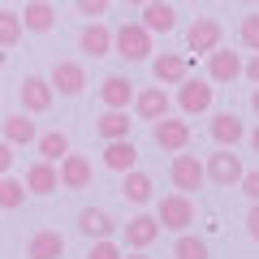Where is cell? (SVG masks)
Instances as JSON below:
<instances>
[{"label": "cell", "mask_w": 259, "mask_h": 259, "mask_svg": "<svg viewBox=\"0 0 259 259\" xmlns=\"http://www.w3.org/2000/svg\"><path fill=\"white\" fill-rule=\"evenodd\" d=\"M207 130H212V139L221 143V147H238V143L246 139V121L233 117V112H216Z\"/></svg>", "instance_id": "9a60e30c"}, {"label": "cell", "mask_w": 259, "mask_h": 259, "mask_svg": "<svg viewBox=\"0 0 259 259\" xmlns=\"http://www.w3.org/2000/svg\"><path fill=\"white\" fill-rule=\"evenodd\" d=\"M130 104H134V112H139L143 121H160V117H168V104L173 100H168L164 87H147V91H134Z\"/></svg>", "instance_id": "7c38bea8"}, {"label": "cell", "mask_w": 259, "mask_h": 259, "mask_svg": "<svg viewBox=\"0 0 259 259\" xmlns=\"http://www.w3.org/2000/svg\"><path fill=\"white\" fill-rule=\"evenodd\" d=\"M74 5H78V13H82V18H104L112 0H74Z\"/></svg>", "instance_id": "d6a6232c"}, {"label": "cell", "mask_w": 259, "mask_h": 259, "mask_svg": "<svg viewBox=\"0 0 259 259\" xmlns=\"http://www.w3.org/2000/svg\"><path fill=\"white\" fill-rule=\"evenodd\" d=\"M125 5H134V9H143V5H147V0H125Z\"/></svg>", "instance_id": "ab89813d"}, {"label": "cell", "mask_w": 259, "mask_h": 259, "mask_svg": "<svg viewBox=\"0 0 259 259\" xmlns=\"http://www.w3.org/2000/svg\"><path fill=\"white\" fill-rule=\"evenodd\" d=\"M143 26H147L151 35H168V30L177 26V9L164 5V0H147V5H143Z\"/></svg>", "instance_id": "ac0fdd59"}, {"label": "cell", "mask_w": 259, "mask_h": 259, "mask_svg": "<svg viewBox=\"0 0 259 259\" xmlns=\"http://www.w3.org/2000/svg\"><path fill=\"white\" fill-rule=\"evenodd\" d=\"M242 78H246V82H259V61H246V65H242Z\"/></svg>", "instance_id": "d590c367"}, {"label": "cell", "mask_w": 259, "mask_h": 259, "mask_svg": "<svg viewBox=\"0 0 259 259\" xmlns=\"http://www.w3.org/2000/svg\"><path fill=\"white\" fill-rule=\"evenodd\" d=\"M112 52H117L121 61H130V65L147 61V56H151V30L143 26V22H125V26H117V30H112Z\"/></svg>", "instance_id": "6da1fadb"}, {"label": "cell", "mask_w": 259, "mask_h": 259, "mask_svg": "<svg viewBox=\"0 0 259 259\" xmlns=\"http://www.w3.org/2000/svg\"><path fill=\"white\" fill-rule=\"evenodd\" d=\"M78 48H82L87 56H108V52H112V30L104 26L100 18H95L91 26H87L82 35H78Z\"/></svg>", "instance_id": "d4e9b609"}, {"label": "cell", "mask_w": 259, "mask_h": 259, "mask_svg": "<svg viewBox=\"0 0 259 259\" xmlns=\"http://www.w3.org/2000/svg\"><path fill=\"white\" fill-rule=\"evenodd\" d=\"M168 177H173V186H177L182 194H194L199 186L207 182V177H203V160H199V156H173Z\"/></svg>", "instance_id": "9c48e42d"}, {"label": "cell", "mask_w": 259, "mask_h": 259, "mask_svg": "<svg viewBox=\"0 0 259 259\" xmlns=\"http://www.w3.org/2000/svg\"><path fill=\"white\" fill-rule=\"evenodd\" d=\"M151 74H156L160 87H177L186 74H190V56H182V52H164V56H156V61H151Z\"/></svg>", "instance_id": "4fadbf2b"}, {"label": "cell", "mask_w": 259, "mask_h": 259, "mask_svg": "<svg viewBox=\"0 0 259 259\" xmlns=\"http://www.w3.org/2000/svg\"><path fill=\"white\" fill-rule=\"evenodd\" d=\"M26 259H65V238L56 229H39L26 242Z\"/></svg>", "instance_id": "d6986e66"}, {"label": "cell", "mask_w": 259, "mask_h": 259, "mask_svg": "<svg viewBox=\"0 0 259 259\" xmlns=\"http://www.w3.org/2000/svg\"><path fill=\"white\" fill-rule=\"evenodd\" d=\"M151 139H156L160 151H186V143H190V121L160 117V121H151Z\"/></svg>", "instance_id": "5b68a950"}, {"label": "cell", "mask_w": 259, "mask_h": 259, "mask_svg": "<svg viewBox=\"0 0 259 259\" xmlns=\"http://www.w3.org/2000/svg\"><path fill=\"white\" fill-rule=\"evenodd\" d=\"M212 100H216V87L207 82V78H190V74H186L182 82H177V104H182L186 117H203V112H212Z\"/></svg>", "instance_id": "7a4b0ae2"}, {"label": "cell", "mask_w": 259, "mask_h": 259, "mask_svg": "<svg viewBox=\"0 0 259 259\" xmlns=\"http://www.w3.org/2000/svg\"><path fill=\"white\" fill-rule=\"evenodd\" d=\"M22 22H18V13L13 9H0V48H18L22 44Z\"/></svg>", "instance_id": "f546056e"}, {"label": "cell", "mask_w": 259, "mask_h": 259, "mask_svg": "<svg viewBox=\"0 0 259 259\" xmlns=\"http://www.w3.org/2000/svg\"><path fill=\"white\" fill-rule=\"evenodd\" d=\"M130 112L125 108H104V117L95 121V134H100L104 143H112V139H130Z\"/></svg>", "instance_id": "7402d4cb"}, {"label": "cell", "mask_w": 259, "mask_h": 259, "mask_svg": "<svg viewBox=\"0 0 259 259\" xmlns=\"http://www.w3.org/2000/svg\"><path fill=\"white\" fill-rule=\"evenodd\" d=\"M156 221H160V229H190L194 225V203H190V194H164L160 199V207H156Z\"/></svg>", "instance_id": "3957f363"}, {"label": "cell", "mask_w": 259, "mask_h": 259, "mask_svg": "<svg viewBox=\"0 0 259 259\" xmlns=\"http://www.w3.org/2000/svg\"><path fill=\"white\" fill-rule=\"evenodd\" d=\"M87 259H121V246H117V242H108V238H95L91 250H87Z\"/></svg>", "instance_id": "4dcf8cb0"}, {"label": "cell", "mask_w": 259, "mask_h": 259, "mask_svg": "<svg viewBox=\"0 0 259 259\" xmlns=\"http://www.w3.org/2000/svg\"><path fill=\"white\" fill-rule=\"evenodd\" d=\"M216 44H221V22L216 18H194L190 26H186V52L207 56Z\"/></svg>", "instance_id": "ba28073f"}, {"label": "cell", "mask_w": 259, "mask_h": 259, "mask_svg": "<svg viewBox=\"0 0 259 259\" xmlns=\"http://www.w3.org/2000/svg\"><path fill=\"white\" fill-rule=\"evenodd\" d=\"M56 164H61V168H56V177H61L65 190H87V186H91V177H95L91 160H87V156H74V151H65Z\"/></svg>", "instance_id": "8992f818"}, {"label": "cell", "mask_w": 259, "mask_h": 259, "mask_svg": "<svg viewBox=\"0 0 259 259\" xmlns=\"http://www.w3.org/2000/svg\"><path fill=\"white\" fill-rule=\"evenodd\" d=\"M130 100H134V82H130V78L112 74V78L100 82V104L104 108H130Z\"/></svg>", "instance_id": "ffe728a7"}, {"label": "cell", "mask_w": 259, "mask_h": 259, "mask_svg": "<svg viewBox=\"0 0 259 259\" xmlns=\"http://www.w3.org/2000/svg\"><path fill=\"white\" fill-rule=\"evenodd\" d=\"M121 259H147V255H143V250H134V255H121Z\"/></svg>", "instance_id": "f35d334b"}, {"label": "cell", "mask_w": 259, "mask_h": 259, "mask_svg": "<svg viewBox=\"0 0 259 259\" xmlns=\"http://www.w3.org/2000/svg\"><path fill=\"white\" fill-rule=\"evenodd\" d=\"M5 61H9V48H0V69H5Z\"/></svg>", "instance_id": "74e56055"}, {"label": "cell", "mask_w": 259, "mask_h": 259, "mask_svg": "<svg viewBox=\"0 0 259 259\" xmlns=\"http://www.w3.org/2000/svg\"><path fill=\"white\" fill-rule=\"evenodd\" d=\"M35 147H39V160L56 164V160L69 151V134H65V130H48V134H35Z\"/></svg>", "instance_id": "484cf974"}, {"label": "cell", "mask_w": 259, "mask_h": 259, "mask_svg": "<svg viewBox=\"0 0 259 259\" xmlns=\"http://www.w3.org/2000/svg\"><path fill=\"white\" fill-rule=\"evenodd\" d=\"M238 186H242V194H246L250 203H255V199H259V173H246V168H242V177H238Z\"/></svg>", "instance_id": "836d02e7"}, {"label": "cell", "mask_w": 259, "mask_h": 259, "mask_svg": "<svg viewBox=\"0 0 259 259\" xmlns=\"http://www.w3.org/2000/svg\"><path fill=\"white\" fill-rule=\"evenodd\" d=\"M203 177H207V182H216V186H238V177H242V156H233V147L212 151V156L203 160Z\"/></svg>", "instance_id": "277c9868"}, {"label": "cell", "mask_w": 259, "mask_h": 259, "mask_svg": "<svg viewBox=\"0 0 259 259\" xmlns=\"http://www.w3.org/2000/svg\"><path fill=\"white\" fill-rule=\"evenodd\" d=\"M246 233H250V238H259V212H255V207L246 212Z\"/></svg>", "instance_id": "8d00e7d4"}, {"label": "cell", "mask_w": 259, "mask_h": 259, "mask_svg": "<svg viewBox=\"0 0 259 259\" xmlns=\"http://www.w3.org/2000/svg\"><path fill=\"white\" fill-rule=\"evenodd\" d=\"M0 130H5V143H9V147H30V143H35V121L26 117V112H13V117H5L0 121Z\"/></svg>", "instance_id": "44dd1931"}, {"label": "cell", "mask_w": 259, "mask_h": 259, "mask_svg": "<svg viewBox=\"0 0 259 259\" xmlns=\"http://www.w3.org/2000/svg\"><path fill=\"white\" fill-rule=\"evenodd\" d=\"M48 82H52V91H61V95H82L87 69H82L78 61H56L52 74H48Z\"/></svg>", "instance_id": "8fae6325"}, {"label": "cell", "mask_w": 259, "mask_h": 259, "mask_svg": "<svg viewBox=\"0 0 259 259\" xmlns=\"http://www.w3.org/2000/svg\"><path fill=\"white\" fill-rule=\"evenodd\" d=\"M22 30H30V35H48V30L56 26V9L48 5V0H26V13H18Z\"/></svg>", "instance_id": "5bb4252c"}, {"label": "cell", "mask_w": 259, "mask_h": 259, "mask_svg": "<svg viewBox=\"0 0 259 259\" xmlns=\"http://www.w3.org/2000/svg\"><path fill=\"white\" fill-rule=\"evenodd\" d=\"M22 203H26V186H22L18 177L0 173V207H5V212H13V207H22Z\"/></svg>", "instance_id": "83f0119b"}, {"label": "cell", "mask_w": 259, "mask_h": 259, "mask_svg": "<svg viewBox=\"0 0 259 259\" xmlns=\"http://www.w3.org/2000/svg\"><path fill=\"white\" fill-rule=\"evenodd\" d=\"M78 229L87 233V238H108L112 233V216L108 212H100V207H82V212H78Z\"/></svg>", "instance_id": "4316f807"}, {"label": "cell", "mask_w": 259, "mask_h": 259, "mask_svg": "<svg viewBox=\"0 0 259 259\" xmlns=\"http://www.w3.org/2000/svg\"><path fill=\"white\" fill-rule=\"evenodd\" d=\"M242 48H246V52H255V48H259V18H255V13L242 18Z\"/></svg>", "instance_id": "1f68e13d"}, {"label": "cell", "mask_w": 259, "mask_h": 259, "mask_svg": "<svg viewBox=\"0 0 259 259\" xmlns=\"http://www.w3.org/2000/svg\"><path fill=\"white\" fill-rule=\"evenodd\" d=\"M151 190H156V186H151L147 173H139V168H125V173H121V194H125L134 207L151 203Z\"/></svg>", "instance_id": "cb8c5ba5"}, {"label": "cell", "mask_w": 259, "mask_h": 259, "mask_svg": "<svg viewBox=\"0 0 259 259\" xmlns=\"http://www.w3.org/2000/svg\"><path fill=\"white\" fill-rule=\"evenodd\" d=\"M156 238H160V221H156V216H130V225H125V242H130L134 250H147Z\"/></svg>", "instance_id": "603a6c76"}, {"label": "cell", "mask_w": 259, "mask_h": 259, "mask_svg": "<svg viewBox=\"0 0 259 259\" xmlns=\"http://www.w3.org/2000/svg\"><path fill=\"white\" fill-rule=\"evenodd\" d=\"M26 194H52L61 190V177H56V164H48V160H35V164L26 168Z\"/></svg>", "instance_id": "e0dca14e"}, {"label": "cell", "mask_w": 259, "mask_h": 259, "mask_svg": "<svg viewBox=\"0 0 259 259\" xmlns=\"http://www.w3.org/2000/svg\"><path fill=\"white\" fill-rule=\"evenodd\" d=\"M139 164V147H134V139H112L104 143V168H112V173H125V168Z\"/></svg>", "instance_id": "2e32d148"}, {"label": "cell", "mask_w": 259, "mask_h": 259, "mask_svg": "<svg viewBox=\"0 0 259 259\" xmlns=\"http://www.w3.org/2000/svg\"><path fill=\"white\" fill-rule=\"evenodd\" d=\"M203 5H207V0H203Z\"/></svg>", "instance_id": "b9f144b4"}, {"label": "cell", "mask_w": 259, "mask_h": 259, "mask_svg": "<svg viewBox=\"0 0 259 259\" xmlns=\"http://www.w3.org/2000/svg\"><path fill=\"white\" fill-rule=\"evenodd\" d=\"M9 168H13V147L0 139V173H9Z\"/></svg>", "instance_id": "e575fe53"}, {"label": "cell", "mask_w": 259, "mask_h": 259, "mask_svg": "<svg viewBox=\"0 0 259 259\" xmlns=\"http://www.w3.org/2000/svg\"><path fill=\"white\" fill-rule=\"evenodd\" d=\"M246 5H255V0H246Z\"/></svg>", "instance_id": "60d3db41"}, {"label": "cell", "mask_w": 259, "mask_h": 259, "mask_svg": "<svg viewBox=\"0 0 259 259\" xmlns=\"http://www.w3.org/2000/svg\"><path fill=\"white\" fill-rule=\"evenodd\" d=\"M173 259H212V250H207L203 238H190V233L182 229V238H177V246H173Z\"/></svg>", "instance_id": "f1b7e54d"}, {"label": "cell", "mask_w": 259, "mask_h": 259, "mask_svg": "<svg viewBox=\"0 0 259 259\" xmlns=\"http://www.w3.org/2000/svg\"><path fill=\"white\" fill-rule=\"evenodd\" d=\"M207 78H212V82H238L242 78V52L216 44L212 52H207Z\"/></svg>", "instance_id": "52a82bcc"}, {"label": "cell", "mask_w": 259, "mask_h": 259, "mask_svg": "<svg viewBox=\"0 0 259 259\" xmlns=\"http://www.w3.org/2000/svg\"><path fill=\"white\" fill-rule=\"evenodd\" d=\"M22 108L26 112H48L52 108V100H56V91H52V82L48 78H39V74H26L22 78Z\"/></svg>", "instance_id": "30bf717a"}]
</instances>
